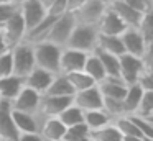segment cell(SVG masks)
I'll return each mask as SVG.
<instances>
[{
	"mask_svg": "<svg viewBox=\"0 0 153 141\" xmlns=\"http://www.w3.org/2000/svg\"><path fill=\"white\" fill-rule=\"evenodd\" d=\"M137 30L142 35L143 41L148 46H152L153 44V12H146L143 15V18L140 21V25L137 26Z\"/></svg>",
	"mask_w": 153,
	"mask_h": 141,
	"instance_id": "33",
	"label": "cell"
},
{
	"mask_svg": "<svg viewBox=\"0 0 153 141\" xmlns=\"http://www.w3.org/2000/svg\"><path fill=\"white\" fill-rule=\"evenodd\" d=\"M23 87V80L17 75H5L0 77V100L12 102L18 95V92Z\"/></svg>",
	"mask_w": 153,
	"mask_h": 141,
	"instance_id": "22",
	"label": "cell"
},
{
	"mask_svg": "<svg viewBox=\"0 0 153 141\" xmlns=\"http://www.w3.org/2000/svg\"><path fill=\"white\" fill-rule=\"evenodd\" d=\"M97 28L96 26H86V25H76L71 31V36L68 39L64 48L76 49L81 52H92L97 44Z\"/></svg>",
	"mask_w": 153,
	"mask_h": 141,
	"instance_id": "2",
	"label": "cell"
},
{
	"mask_svg": "<svg viewBox=\"0 0 153 141\" xmlns=\"http://www.w3.org/2000/svg\"><path fill=\"white\" fill-rule=\"evenodd\" d=\"M107 7H104L102 3L96 2V0H87L82 7L73 12L74 21L76 25H86V26H97L99 20L102 18L104 12H105Z\"/></svg>",
	"mask_w": 153,
	"mask_h": 141,
	"instance_id": "7",
	"label": "cell"
},
{
	"mask_svg": "<svg viewBox=\"0 0 153 141\" xmlns=\"http://www.w3.org/2000/svg\"><path fill=\"white\" fill-rule=\"evenodd\" d=\"M94 54L99 58L100 64L104 67V72H105L107 77H119V58L114 54H107V52H102L99 49H94Z\"/></svg>",
	"mask_w": 153,
	"mask_h": 141,
	"instance_id": "30",
	"label": "cell"
},
{
	"mask_svg": "<svg viewBox=\"0 0 153 141\" xmlns=\"http://www.w3.org/2000/svg\"><path fill=\"white\" fill-rule=\"evenodd\" d=\"M82 71L86 72V74L89 75V77L92 79L96 84H99V82L102 80L104 77H105V72H104L102 64H100L99 58H97L94 52H89V54L86 56V61H84Z\"/></svg>",
	"mask_w": 153,
	"mask_h": 141,
	"instance_id": "27",
	"label": "cell"
},
{
	"mask_svg": "<svg viewBox=\"0 0 153 141\" xmlns=\"http://www.w3.org/2000/svg\"><path fill=\"white\" fill-rule=\"evenodd\" d=\"M17 8H18V13H20L23 23H25L27 31L30 28H33L35 25H38L46 16V8L38 0H25L23 3L17 5Z\"/></svg>",
	"mask_w": 153,
	"mask_h": 141,
	"instance_id": "8",
	"label": "cell"
},
{
	"mask_svg": "<svg viewBox=\"0 0 153 141\" xmlns=\"http://www.w3.org/2000/svg\"><path fill=\"white\" fill-rule=\"evenodd\" d=\"M33 48L35 67L45 69L51 74H59V52L61 48L48 41H41L31 46Z\"/></svg>",
	"mask_w": 153,
	"mask_h": 141,
	"instance_id": "1",
	"label": "cell"
},
{
	"mask_svg": "<svg viewBox=\"0 0 153 141\" xmlns=\"http://www.w3.org/2000/svg\"><path fill=\"white\" fill-rule=\"evenodd\" d=\"M73 103L82 111L99 110V108H102V95H100L99 89L96 85V87H91L87 90L76 92L73 95Z\"/></svg>",
	"mask_w": 153,
	"mask_h": 141,
	"instance_id": "13",
	"label": "cell"
},
{
	"mask_svg": "<svg viewBox=\"0 0 153 141\" xmlns=\"http://www.w3.org/2000/svg\"><path fill=\"white\" fill-rule=\"evenodd\" d=\"M143 69L146 67L143 66L142 59L137 58V56L127 54V52L119 56V77L123 80L125 85L137 84V79Z\"/></svg>",
	"mask_w": 153,
	"mask_h": 141,
	"instance_id": "6",
	"label": "cell"
},
{
	"mask_svg": "<svg viewBox=\"0 0 153 141\" xmlns=\"http://www.w3.org/2000/svg\"><path fill=\"white\" fill-rule=\"evenodd\" d=\"M143 92H146V90H142L137 84L127 85V92H125V95H123V98H122V105H123V111H125V115H133L135 113Z\"/></svg>",
	"mask_w": 153,
	"mask_h": 141,
	"instance_id": "24",
	"label": "cell"
},
{
	"mask_svg": "<svg viewBox=\"0 0 153 141\" xmlns=\"http://www.w3.org/2000/svg\"><path fill=\"white\" fill-rule=\"evenodd\" d=\"M0 141H12V140H2V138H0Z\"/></svg>",
	"mask_w": 153,
	"mask_h": 141,
	"instance_id": "51",
	"label": "cell"
},
{
	"mask_svg": "<svg viewBox=\"0 0 153 141\" xmlns=\"http://www.w3.org/2000/svg\"><path fill=\"white\" fill-rule=\"evenodd\" d=\"M102 110L112 118V121L119 117H125L123 111L122 100H115V98H102Z\"/></svg>",
	"mask_w": 153,
	"mask_h": 141,
	"instance_id": "35",
	"label": "cell"
},
{
	"mask_svg": "<svg viewBox=\"0 0 153 141\" xmlns=\"http://www.w3.org/2000/svg\"><path fill=\"white\" fill-rule=\"evenodd\" d=\"M23 2H25V0H13L15 5H20V3H23Z\"/></svg>",
	"mask_w": 153,
	"mask_h": 141,
	"instance_id": "49",
	"label": "cell"
},
{
	"mask_svg": "<svg viewBox=\"0 0 153 141\" xmlns=\"http://www.w3.org/2000/svg\"><path fill=\"white\" fill-rule=\"evenodd\" d=\"M58 120H59L66 128L76 126V125L84 123V111L81 110V108H77L74 103H71L69 107H66L59 115H58Z\"/></svg>",
	"mask_w": 153,
	"mask_h": 141,
	"instance_id": "29",
	"label": "cell"
},
{
	"mask_svg": "<svg viewBox=\"0 0 153 141\" xmlns=\"http://www.w3.org/2000/svg\"><path fill=\"white\" fill-rule=\"evenodd\" d=\"M46 13L51 16H61L63 13H68V0H53Z\"/></svg>",
	"mask_w": 153,
	"mask_h": 141,
	"instance_id": "39",
	"label": "cell"
},
{
	"mask_svg": "<svg viewBox=\"0 0 153 141\" xmlns=\"http://www.w3.org/2000/svg\"><path fill=\"white\" fill-rule=\"evenodd\" d=\"M87 0H68V13H73L76 12L79 7H82Z\"/></svg>",
	"mask_w": 153,
	"mask_h": 141,
	"instance_id": "42",
	"label": "cell"
},
{
	"mask_svg": "<svg viewBox=\"0 0 153 141\" xmlns=\"http://www.w3.org/2000/svg\"><path fill=\"white\" fill-rule=\"evenodd\" d=\"M66 126L58 120V117H43L40 125V134L45 141H63Z\"/></svg>",
	"mask_w": 153,
	"mask_h": 141,
	"instance_id": "19",
	"label": "cell"
},
{
	"mask_svg": "<svg viewBox=\"0 0 153 141\" xmlns=\"http://www.w3.org/2000/svg\"><path fill=\"white\" fill-rule=\"evenodd\" d=\"M133 115L146 118V120H152V117H153V90L143 92L142 98L138 102V107H137Z\"/></svg>",
	"mask_w": 153,
	"mask_h": 141,
	"instance_id": "32",
	"label": "cell"
},
{
	"mask_svg": "<svg viewBox=\"0 0 153 141\" xmlns=\"http://www.w3.org/2000/svg\"><path fill=\"white\" fill-rule=\"evenodd\" d=\"M140 3H142L143 7H145L148 12H152V8H153V0H138Z\"/></svg>",
	"mask_w": 153,
	"mask_h": 141,
	"instance_id": "43",
	"label": "cell"
},
{
	"mask_svg": "<svg viewBox=\"0 0 153 141\" xmlns=\"http://www.w3.org/2000/svg\"><path fill=\"white\" fill-rule=\"evenodd\" d=\"M89 134H91L89 128L84 123H81V125H76V126L66 128L63 141H91Z\"/></svg>",
	"mask_w": 153,
	"mask_h": 141,
	"instance_id": "34",
	"label": "cell"
},
{
	"mask_svg": "<svg viewBox=\"0 0 153 141\" xmlns=\"http://www.w3.org/2000/svg\"><path fill=\"white\" fill-rule=\"evenodd\" d=\"M109 8L122 20L127 28H137L140 25V21H142L143 15H145L143 12H138V10L128 7L127 3H123L122 0H114L109 5Z\"/></svg>",
	"mask_w": 153,
	"mask_h": 141,
	"instance_id": "16",
	"label": "cell"
},
{
	"mask_svg": "<svg viewBox=\"0 0 153 141\" xmlns=\"http://www.w3.org/2000/svg\"><path fill=\"white\" fill-rule=\"evenodd\" d=\"M64 75H66V79H68V82H69L71 89L74 90V94H76V92H81V90H87V89L97 85L84 71H76V72L64 74Z\"/></svg>",
	"mask_w": 153,
	"mask_h": 141,
	"instance_id": "28",
	"label": "cell"
},
{
	"mask_svg": "<svg viewBox=\"0 0 153 141\" xmlns=\"http://www.w3.org/2000/svg\"><path fill=\"white\" fill-rule=\"evenodd\" d=\"M38 2H40L41 3V5H43L45 7V8H50V5H51V3H53V0H38Z\"/></svg>",
	"mask_w": 153,
	"mask_h": 141,
	"instance_id": "46",
	"label": "cell"
},
{
	"mask_svg": "<svg viewBox=\"0 0 153 141\" xmlns=\"http://www.w3.org/2000/svg\"><path fill=\"white\" fill-rule=\"evenodd\" d=\"M102 98H115V100H122L123 95L127 92V85L120 77H104L102 80L97 84Z\"/></svg>",
	"mask_w": 153,
	"mask_h": 141,
	"instance_id": "18",
	"label": "cell"
},
{
	"mask_svg": "<svg viewBox=\"0 0 153 141\" xmlns=\"http://www.w3.org/2000/svg\"><path fill=\"white\" fill-rule=\"evenodd\" d=\"M130 120L133 121V125L137 126V130L140 131L143 138H153V123L152 120H146V118L137 117V115H128Z\"/></svg>",
	"mask_w": 153,
	"mask_h": 141,
	"instance_id": "36",
	"label": "cell"
},
{
	"mask_svg": "<svg viewBox=\"0 0 153 141\" xmlns=\"http://www.w3.org/2000/svg\"><path fill=\"white\" fill-rule=\"evenodd\" d=\"M89 136H91V141H120L122 140V134L114 126V123H109L105 126L99 128V130H92Z\"/></svg>",
	"mask_w": 153,
	"mask_h": 141,
	"instance_id": "31",
	"label": "cell"
},
{
	"mask_svg": "<svg viewBox=\"0 0 153 141\" xmlns=\"http://www.w3.org/2000/svg\"><path fill=\"white\" fill-rule=\"evenodd\" d=\"M17 136H18V131L13 125V120H12L10 102L0 100V138L15 141Z\"/></svg>",
	"mask_w": 153,
	"mask_h": 141,
	"instance_id": "20",
	"label": "cell"
},
{
	"mask_svg": "<svg viewBox=\"0 0 153 141\" xmlns=\"http://www.w3.org/2000/svg\"><path fill=\"white\" fill-rule=\"evenodd\" d=\"M143 141H153V138H143Z\"/></svg>",
	"mask_w": 153,
	"mask_h": 141,
	"instance_id": "50",
	"label": "cell"
},
{
	"mask_svg": "<svg viewBox=\"0 0 153 141\" xmlns=\"http://www.w3.org/2000/svg\"><path fill=\"white\" fill-rule=\"evenodd\" d=\"M15 141H45L40 133H18Z\"/></svg>",
	"mask_w": 153,
	"mask_h": 141,
	"instance_id": "41",
	"label": "cell"
},
{
	"mask_svg": "<svg viewBox=\"0 0 153 141\" xmlns=\"http://www.w3.org/2000/svg\"><path fill=\"white\" fill-rule=\"evenodd\" d=\"M74 26H76V21H74L73 15L71 13H63L61 16H58L54 20L53 26H51L50 33L46 36V41L58 46V48H64Z\"/></svg>",
	"mask_w": 153,
	"mask_h": 141,
	"instance_id": "4",
	"label": "cell"
},
{
	"mask_svg": "<svg viewBox=\"0 0 153 141\" xmlns=\"http://www.w3.org/2000/svg\"><path fill=\"white\" fill-rule=\"evenodd\" d=\"M120 141H143L142 136H122Z\"/></svg>",
	"mask_w": 153,
	"mask_h": 141,
	"instance_id": "44",
	"label": "cell"
},
{
	"mask_svg": "<svg viewBox=\"0 0 153 141\" xmlns=\"http://www.w3.org/2000/svg\"><path fill=\"white\" fill-rule=\"evenodd\" d=\"M0 3H13V0H0Z\"/></svg>",
	"mask_w": 153,
	"mask_h": 141,
	"instance_id": "48",
	"label": "cell"
},
{
	"mask_svg": "<svg viewBox=\"0 0 153 141\" xmlns=\"http://www.w3.org/2000/svg\"><path fill=\"white\" fill-rule=\"evenodd\" d=\"M15 13H17V5L15 3H0V26L8 18H12Z\"/></svg>",
	"mask_w": 153,
	"mask_h": 141,
	"instance_id": "40",
	"label": "cell"
},
{
	"mask_svg": "<svg viewBox=\"0 0 153 141\" xmlns=\"http://www.w3.org/2000/svg\"><path fill=\"white\" fill-rule=\"evenodd\" d=\"M112 123V118L102 110H89V111H84V125L89 128V131L92 130H99V128L105 126V125Z\"/></svg>",
	"mask_w": 153,
	"mask_h": 141,
	"instance_id": "26",
	"label": "cell"
},
{
	"mask_svg": "<svg viewBox=\"0 0 153 141\" xmlns=\"http://www.w3.org/2000/svg\"><path fill=\"white\" fill-rule=\"evenodd\" d=\"M7 44H5V41H4V39H2V36H0V54H2V52H5V51H7Z\"/></svg>",
	"mask_w": 153,
	"mask_h": 141,
	"instance_id": "45",
	"label": "cell"
},
{
	"mask_svg": "<svg viewBox=\"0 0 153 141\" xmlns=\"http://www.w3.org/2000/svg\"><path fill=\"white\" fill-rule=\"evenodd\" d=\"M137 85L142 90H153V72L152 69H143L137 79Z\"/></svg>",
	"mask_w": 153,
	"mask_h": 141,
	"instance_id": "38",
	"label": "cell"
},
{
	"mask_svg": "<svg viewBox=\"0 0 153 141\" xmlns=\"http://www.w3.org/2000/svg\"><path fill=\"white\" fill-rule=\"evenodd\" d=\"M56 18L58 16H51L46 13V16H45L38 25H35L33 28H30L25 33L23 43H28V44L33 46V44H36V43L46 41V36H48V33H50V30H51V26H53V23Z\"/></svg>",
	"mask_w": 153,
	"mask_h": 141,
	"instance_id": "21",
	"label": "cell"
},
{
	"mask_svg": "<svg viewBox=\"0 0 153 141\" xmlns=\"http://www.w3.org/2000/svg\"><path fill=\"white\" fill-rule=\"evenodd\" d=\"M56 74H51V72L45 71V69H40V67H33V71L23 79V85L31 90H35L36 94L43 95L45 92L48 90L51 80Z\"/></svg>",
	"mask_w": 153,
	"mask_h": 141,
	"instance_id": "17",
	"label": "cell"
},
{
	"mask_svg": "<svg viewBox=\"0 0 153 141\" xmlns=\"http://www.w3.org/2000/svg\"><path fill=\"white\" fill-rule=\"evenodd\" d=\"M96 2H99V3H102V5H104V7H109V5H110V3H112V2H114V0H96Z\"/></svg>",
	"mask_w": 153,
	"mask_h": 141,
	"instance_id": "47",
	"label": "cell"
},
{
	"mask_svg": "<svg viewBox=\"0 0 153 141\" xmlns=\"http://www.w3.org/2000/svg\"><path fill=\"white\" fill-rule=\"evenodd\" d=\"M40 98L41 95L36 94L35 90L28 87H22L18 95L10 102L12 110L15 111H23V113H38V107H40Z\"/></svg>",
	"mask_w": 153,
	"mask_h": 141,
	"instance_id": "9",
	"label": "cell"
},
{
	"mask_svg": "<svg viewBox=\"0 0 153 141\" xmlns=\"http://www.w3.org/2000/svg\"><path fill=\"white\" fill-rule=\"evenodd\" d=\"M71 103H73V97H56V95L43 94L40 98L38 113L43 117H58Z\"/></svg>",
	"mask_w": 153,
	"mask_h": 141,
	"instance_id": "11",
	"label": "cell"
},
{
	"mask_svg": "<svg viewBox=\"0 0 153 141\" xmlns=\"http://www.w3.org/2000/svg\"><path fill=\"white\" fill-rule=\"evenodd\" d=\"M12 120L18 133H40V125L43 115L40 113H23L12 110Z\"/></svg>",
	"mask_w": 153,
	"mask_h": 141,
	"instance_id": "14",
	"label": "cell"
},
{
	"mask_svg": "<svg viewBox=\"0 0 153 141\" xmlns=\"http://www.w3.org/2000/svg\"><path fill=\"white\" fill-rule=\"evenodd\" d=\"M97 33L99 35H105V36H120L123 31L127 30V26L123 25V21L107 7L104 12L102 18L97 23Z\"/></svg>",
	"mask_w": 153,
	"mask_h": 141,
	"instance_id": "15",
	"label": "cell"
},
{
	"mask_svg": "<svg viewBox=\"0 0 153 141\" xmlns=\"http://www.w3.org/2000/svg\"><path fill=\"white\" fill-rule=\"evenodd\" d=\"M96 49L107 54H114L119 58L120 54H123V46L120 41V36H105V35H97V44Z\"/></svg>",
	"mask_w": 153,
	"mask_h": 141,
	"instance_id": "23",
	"label": "cell"
},
{
	"mask_svg": "<svg viewBox=\"0 0 153 141\" xmlns=\"http://www.w3.org/2000/svg\"><path fill=\"white\" fill-rule=\"evenodd\" d=\"M25 33H27V28H25V23H23V20H22L20 13H18V8H17V13L0 26V36H2V39L5 41L7 48L12 49L17 44L23 43Z\"/></svg>",
	"mask_w": 153,
	"mask_h": 141,
	"instance_id": "5",
	"label": "cell"
},
{
	"mask_svg": "<svg viewBox=\"0 0 153 141\" xmlns=\"http://www.w3.org/2000/svg\"><path fill=\"white\" fill-rule=\"evenodd\" d=\"M13 67H12V52L10 49H7L5 52L0 54V77L5 75H12Z\"/></svg>",
	"mask_w": 153,
	"mask_h": 141,
	"instance_id": "37",
	"label": "cell"
},
{
	"mask_svg": "<svg viewBox=\"0 0 153 141\" xmlns=\"http://www.w3.org/2000/svg\"><path fill=\"white\" fill-rule=\"evenodd\" d=\"M10 52H12V67H13L12 74L23 80L35 67L33 48L28 43H20L15 48H12Z\"/></svg>",
	"mask_w": 153,
	"mask_h": 141,
	"instance_id": "3",
	"label": "cell"
},
{
	"mask_svg": "<svg viewBox=\"0 0 153 141\" xmlns=\"http://www.w3.org/2000/svg\"><path fill=\"white\" fill-rule=\"evenodd\" d=\"M86 52L76 51L69 48H61L59 52V74H71L76 71H82Z\"/></svg>",
	"mask_w": 153,
	"mask_h": 141,
	"instance_id": "10",
	"label": "cell"
},
{
	"mask_svg": "<svg viewBox=\"0 0 153 141\" xmlns=\"http://www.w3.org/2000/svg\"><path fill=\"white\" fill-rule=\"evenodd\" d=\"M120 41H122L123 51H125L127 54L137 56V58H142L145 49L148 48V44L143 41L142 35L138 33L137 28H127L125 31L120 35Z\"/></svg>",
	"mask_w": 153,
	"mask_h": 141,
	"instance_id": "12",
	"label": "cell"
},
{
	"mask_svg": "<svg viewBox=\"0 0 153 141\" xmlns=\"http://www.w3.org/2000/svg\"><path fill=\"white\" fill-rule=\"evenodd\" d=\"M46 95H56V97H73L74 90L71 89L69 82H68L64 74H56L51 80L48 90L45 92Z\"/></svg>",
	"mask_w": 153,
	"mask_h": 141,
	"instance_id": "25",
	"label": "cell"
}]
</instances>
